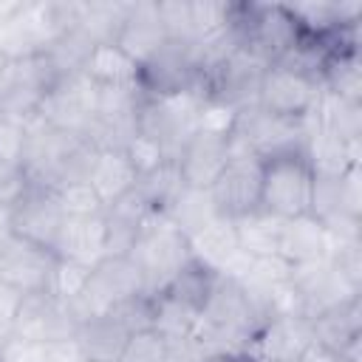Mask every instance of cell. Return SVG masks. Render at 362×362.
Wrapping results in <instances>:
<instances>
[{"label":"cell","instance_id":"41","mask_svg":"<svg viewBox=\"0 0 362 362\" xmlns=\"http://www.w3.org/2000/svg\"><path fill=\"white\" fill-rule=\"evenodd\" d=\"M42 362H90L76 337H59L42 342Z\"/></svg>","mask_w":362,"mask_h":362},{"label":"cell","instance_id":"10","mask_svg":"<svg viewBox=\"0 0 362 362\" xmlns=\"http://www.w3.org/2000/svg\"><path fill=\"white\" fill-rule=\"evenodd\" d=\"M62 223H65V212L59 206V198L51 187L42 184H31V189L8 209V232L51 252Z\"/></svg>","mask_w":362,"mask_h":362},{"label":"cell","instance_id":"43","mask_svg":"<svg viewBox=\"0 0 362 362\" xmlns=\"http://www.w3.org/2000/svg\"><path fill=\"white\" fill-rule=\"evenodd\" d=\"M164 362H204V354L198 351V345L189 337L187 339H167Z\"/></svg>","mask_w":362,"mask_h":362},{"label":"cell","instance_id":"9","mask_svg":"<svg viewBox=\"0 0 362 362\" xmlns=\"http://www.w3.org/2000/svg\"><path fill=\"white\" fill-rule=\"evenodd\" d=\"M93 110H96V85L85 74H68L59 76L51 85V90L42 96L37 116H42L57 130L82 136Z\"/></svg>","mask_w":362,"mask_h":362},{"label":"cell","instance_id":"4","mask_svg":"<svg viewBox=\"0 0 362 362\" xmlns=\"http://www.w3.org/2000/svg\"><path fill=\"white\" fill-rule=\"evenodd\" d=\"M204 96L195 90L170 93V96H144L139 107V130L153 136L170 158L198 133V110Z\"/></svg>","mask_w":362,"mask_h":362},{"label":"cell","instance_id":"24","mask_svg":"<svg viewBox=\"0 0 362 362\" xmlns=\"http://www.w3.org/2000/svg\"><path fill=\"white\" fill-rule=\"evenodd\" d=\"M192 246V257H198L201 263L212 266L215 272L240 249L238 243V232H235V221L229 218H212L201 232H195L189 238Z\"/></svg>","mask_w":362,"mask_h":362},{"label":"cell","instance_id":"39","mask_svg":"<svg viewBox=\"0 0 362 362\" xmlns=\"http://www.w3.org/2000/svg\"><path fill=\"white\" fill-rule=\"evenodd\" d=\"M23 156H25V122L0 116V158L23 164Z\"/></svg>","mask_w":362,"mask_h":362},{"label":"cell","instance_id":"1","mask_svg":"<svg viewBox=\"0 0 362 362\" xmlns=\"http://www.w3.org/2000/svg\"><path fill=\"white\" fill-rule=\"evenodd\" d=\"M314 167L303 147L280 150L260 158V209L272 218L291 221L311 215Z\"/></svg>","mask_w":362,"mask_h":362},{"label":"cell","instance_id":"13","mask_svg":"<svg viewBox=\"0 0 362 362\" xmlns=\"http://www.w3.org/2000/svg\"><path fill=\"white\" fill-rule=\"evenodd\" d=\"M184 175L187 187L195 189H209L212 181L221 175V170L229 161V139L223 136H209V133H195L181 153L173 158Z\"/></svg>","mask_w":362,"mask_h":362},{"label":"cell","instance_id":"6","mask_svg":"<svg viewBox=\"0 0 362 362\" xmlns=\"http://www.w3.org/2000/svg\"><path fill=\"white\" fill-rule=\"evenodd\" d=\"M57 255L45 246L23 240L11 232L0 235V283L17 288L20 294L48 291Z\"/></svg>","mask_w":362,"mask_h":362},{"label":"cell","instance_id":"11","mask_svg":"<svg viewBox=\"0 0 362 362\" xmlns=\"http://www.w3.org/2000/svg\"><path fill=\"white\" fill-rule=\"evenodd\" d=\"M320 90H322L320 82L300 76L283 65H269L260 76L255 105L283 119H305Z\"/></svg>","mask_w":362,"mask_h":362},{"label":"cell","instance_id":"17","mask_svg":"<svg viewBox=\"0 0 362 362\" xmlns=\"http://www.w3.org/2000/svg\"><path fill=\"white\" fill-rule=\"evenodd\" d=\"M277 255L286 257L294 266L325 260L328 257V235H325V226L314 215L283 221L280 240H277Z\"/></svg>","mask_w":362,"mask_h":362},{"label":"cell","instance_id":"7","mask_svg":"<svg viewBox=\"0 0 362 362\" xmlns=\"http://www.w3.org/2000/svg\"><path fill=\"white\" fill-rule=\"evenodd\" d=\"M314 345L311 320L303 314H274L257 325L246 356L255 362H300Z\"/></svg>","mask_w":362,"mask_h":362},{"label":"cell","instance_id":"45","mask_svg":"<svg viewBox=\"0 0 362 362\" xmlns=\"http://www.w3.org/2000/svg\"><path fill=\"white\" fill-rule=\"evenodd\" d=\"M6 68H8V54H6L3 48H0V76L6 74Z\"/></svg>","mask_w":362,"mask_h":362},{"label":"cell","instance_id":"31","mask_svg":"<svg viewBox=\"0 0 362 362\" xmlns=\"http://www.w3.org/2000/svg\"><path fill=\"white\" fill-rule=\"evenodd\" d=\"M90 269H93V266H85V263H79V260L57 257V266H54V274H51V286H48V291H51L57 300H62V303L76 300V297L88 288Z\"/></svg>","mask_w":362,"mask_h":362},{"label":"cell","instance_id":"37","mask_svg":"<svg viewBox=\"0 0 362 362\" xmlns=\"http://www.w3.org/2000/svg\"><path fill=\"white\" fill-rule=\"evenodd\" d=\"M113 317H119V322L136 334V331H147L153 328V297L150 294H136V297H127L122 303H116L110 308Z\"/></svg>","mask_w":362,"mask_h":362},{"label":"cell","instance_id":"19","mask_svg":"<svg viewBox=\"0 0 362 362\" xmlns=\"http://www.w3.org/2000/svg\"><path fill=\"white\" fill-rule=\"evenodd\" d=\"M74 337L90 362H116L127 345L130 331L119 322V317L105 311V314H96V317L79 322Z\"/></svg>","mask_w":362,"mask_h":362},{"label":"cell","instance_id":"35","mask_svg":"<svg viewBox=\"0 0 362 362\" xmlns=\"http://www.w3.org/2000/svg\"><path fill=\"white\" fill-rule=\"evenodd\" d=\"M164 356H167V339L156 328H147L127 337V345L116 362H164Z\"/></svg>","mask_w":362,"mask_h":362},{"label":"cell","instance_id":"40","mask_svg":"<svg viewBox=\"0 0 362 362\" xmlns=\"http://www.w3.org/2000/svg\"><path fill=\"white\" fill-rule=\"evenodd\" d=\"M0 362H42V342L20 334H6L0 339Z\"/></svg>","mask_w":362,"mask_h":362},{"label":"cell","instance_id":"22","mask_svg":"<svg viewBox=\"0 0 362 362\" xmlns=\"http://www.w3.org/2000/svg\"><path fill=\"white\" fill-rule=\"evenodd\" d=\"M215 283H218V272L212 266L201 263L198 257H192V260H187L181 266V272L158 294H164V297H170V300H175L181 305H187L189 311L201 314L206 308L212 291H215Z\"/></svg>","mask_w":362,"mask_h":362},{"label":"cell","instance_id":"36","mask_svg":"<svg viewBox=\"0 0 362 362\" xmlns=\"http://www.w3.org/2000/svg\"><path fill=\"white\" fill-rule=\"evenodd\" d=\"M238 119V107L221 102V99H204L201 110H198V130L209 133V136H223L229 139L232 127Z\"/></svg>","mask_w":362,"mask_h":362},{"label":"cell","instance_id":"26","mask_svg":"<svg viewBox=\"0 0 362 362\" xmlns=\"http://www.w3.org/2000/svg\"><path fill=\"white\" fill-rule=\"evenodd\" d=\"M175 229H181L187 238H192L195 232H201L212 218H218L209 189H195V187H184V192L178 195V201L170 206V212L164 215Z\"/></svg>","mask_w":362,"mask_h":362},{"label":"cell","instance_id":"21","mask_svg":"<svg viewBox=\"0 0 362 362\" xmlns=\"http://www.w3.org/2000/svg\"><path fill=\"white\" fill-rule=\"evenodd\" d=\"M136 170L133 164L127 161L124 150H99L96 153V161L90 167V175H88V184L96 189V195L102 198L105 209L119 201L124 192H130L136 187Z\"/></svg>","mask_w":362,"mask_h":362},{"label":"cell","instance_id":"34","mask_svg":"<svg viewBox=\"0 0 362 362\" xmlns=\"http://www.w3.org/2000/svg\"><path fill=\"white\" fill-rule=\"evenodd\" d=\"M124 156H127V161L133 164L136 175H147V173L158 170L164 161H170L167 150H164L153 136H147V133H141V130L127 141Z\"/></svg>","mask_w":362,"mask_h":362},{"label":"cell","instance_id":"16","mask_svg":"<svg viewBox=\"0 0 362 362\" xmlns=\"http://www.w3.org/2000/svg\"><path fill=\"white\" fill-rule=\"evenodd\" d=\"M311 331H314V342L334 351L337 356L351 345L362 342V294L311 317Z\"/></svg>","mask_w":362,"mask_h":362},{"label":"cell","instance_id":"30","mask_svg":"<svg viewBox=\"0 0 362 362\" xmlns=\"http://www.w3.org/2000/svg\"><path fill=\"white\" fill-rule=\"evenodd\" d=\"M189 11H192V34L195 42L221 37L229 31V14H232V3L223 0H189Z\"/></svg>","mask_w":362,"mask_h":362},{"label":"cell","instance_id":"32","mask_svg":"<svg viewBox=\"0 0 362 362\" xmlns=\"http://www.w3.org/2000/svg\"><path fill=\"white\" fill-rule=\"evenodd\" d=\"M59 198V206L65 212V218H82V215H99L105 212L102 198L96 195V189L88 181H71L54 189Z\"/></svg>","mask_w":362,"mask_h":362},{"label":"cell","instance_id":"3","mask_svg":"<svg viewBox=\"0 0 362 362\" xmlns=\"http://www.w3.org/2000/svg\"><path fill=\"white\" fill-rule=\"evenodd\" d=\"M144 283V294L156 297L178 272L187 260H192V246L189 238L175 229L164 215H156L139 235L136 246L127 255Z\"/></svg>","mask_w":362,"mask_h":362},{"label":"cell","instance_id":"8","mask_svg":"<svg viewBox=\"0 0 362 362\" xmlns=\"http://www.w3.org/2000/svg\"><path fill=\"white\" fill-rule=\"evenodd\" d=\"M209 198L215 212L229 221H238L260 209V158L229 156L226 167L209 187Z\"/></svg>","mask_w":362,"mask_h":362},{"label":"cell","instance_id":"29","mask_svg":"<svg viewBox=\"0 0 362 362\" xmlns=\"http://www.w3.org/2000/svg\"><path fill=\"white\" fill-rule=\"evenodd\" d=\"M291 274H294V263H288L286 257H280V255H255V260H252L246 277L240 280V286L269 294V291L291 283Z\"/></svg>","mask_w":362,"mask_h":362},{"label":"cell","instance_id":"2","mask_svg":"<svg viewBox=\"0 0 362 362\" xmlns=\"http://www.w3.org/2000/svg\"><path fill=\"white\" fill-rule=\"evenodd\" d=\"M229 23L240 48L266 65L283 59L303 37L300 23L286 3H232Z\"/></svg>","mask_w":362,"mask_h":362},{"label":"cell","instance_id":"42","mask_svg":"<svg viewBox=\"0 0 362 362\" xmlns=\"http://www.w3.org/2000/svg\"><path fill=\"white\" fill-rule=\"evenodd\" d=\"M20 303H23V294H20L17 288L0 283V339H3L6 334H11Z\"/></svg>","mask_w":362,"mask_h":362},{"label":"cell","instance_id":"5","mask_svg":"<svg viewBox=\"0 0 362 362\" xmlns=\"http://www.w3.org/2000/svg\"><path fill=\"white\" fill-rule=\"evenodd\" d=\"M59 79L48 57L31 54L20 59H8L6 74L0 76V116L14 122H28L37 116L42 96L51 90V85Z\"/></svg>","mask_w":362,"mask_h":362},{"label":"cell","instance_id":"28","mask_svg":"<svg viewBox=\"0 0 362 362\" xmlns=\"http://www.w3.org/2000/svg\"><path fill=\"white\" fill-rule=\"evenodd\" d=\"M201 314L189 311L187 305L164 297V294H156L153 297V328L164 337V339H187L195 328Z\"/></svg>","mask_w":362,"mask_h":362},{"label":"cell","instance_id":"33","mask_svg":"<svg viewBox=\"0 0 362 362\" xmlns=\"http://www.w3.org/2000/svg\"><path fill=\"white\" fill-rule=\"evenodd\" d=\"M156 11H158V20L167 31V40L195 42L189 0H156Z\"/></svg>","mask_w":362,"mask_h":362},{"label":"cell","instance_id":"25","mask_svg":"<svg viewBox=\"0 0 362 362\" xmlns=\"http://www.w3.org/2000/svg\"><path fill=\"white\" fill-rule=\"evenodd\" d=\"M184 175L178 170V164L170 158L164 161L158 170L147 173V175H139L136 178V192L144 198V204L156 212V215H167L170 206L178 201V195L184 192Z\"/></svg>","mask_w":362,"mask_h":362},{"label":"cell","instance_id":"15","mask_svg":"<svg viewBox=\"0 0 362 362\" xmlns=\"http://www.w3.org/2000/svg\"><path fill=\"white\" fill-rule=\"evenodd\" d=\"M54 255L79 260L85 266H96L105 257V212L65 218L59 238L54 243Z\"/></svg>","mask_w":362,"mask_h":362},{"label":"cell","instance_id":"14","mask_svg":"<svg viewBox=\"0 0 362 362\" xmlns=\"http://www.w3.org/2000/svg\"><path fill=\"white\" fill-rule=\"evenodd\" d=\"M130 59H136L139 65H144L147 59H153L158 54V48L167 42V31L158 20L156 11V0L147 3H130L124 23L113 40Z\"/></svg>","mask_w":362,"mask_h":362},{"label":"cell","instance_id":"27","mask_svg":"<svg viewBox=\"0 0 362 362\" xmlns=\"http://www.w3.org/2000/svg\"><path fill=\"white\" fill-rule=\"evenodd\" d=\"M280 218H272L263 209H255L243 218L235 221L238 243L249 255H277V240H280Z\"/></svg>","mask_w":362,"mask_h":362},{"label":"cell","instance_id":"23","mask_svg":"<svg viewBox=\"0 0 362 362\" xmlns=\"http://www.w3.org/2000/svg\"><path fill=\"white\" fill-rule=\"evenodd\" d=\"M322 90L362 105V62H359V45H342L334 48L325 71H322Z\"/></svg>","mask_w":362,"mask_h":362},{"label":"cell","instance_id":"38","mask_svg":"<svg viewBox=\"0 0 362 362\" xmlns=\"http://www.w3.org/2000/svg\"><path fill=\"white\" fill-rule=\"evenodd\" d=\"M28 189H31V178H28L25 167L0 158V206L11 209Z\"/></svg>","mask_w":362,"mask_h":362},{"label":"cell","instance_id":"20","mask_svg":"<svg viewBox=\"0 0 362 362\" xmlns=\"http://www.w3.org/2000/svg\"><path fill=\"white\" fill-rule=\"evenodd\" d=\"M93 85H139L141 65L130 59L116 42H96L82 65V71Z\"/></svg>","mask_w":362,"mask_h":362},{"label":"cell","instance_id":"12","mask_svg":"<svg viewBox=\"0 0 362 362\" xmlns=\"http://www.w3.org/2000/svg\"><path fill=\"white\" fill-rule=\"evenodd\" d=\"M76 325L79 322L71 314L68 303L57 300L51 291H34V294H23L11 334H20V337H28L37 342H48V339H59V337H74Z\"/></svg>","mask_w":362,"mask_h":362},{"label":"cell","instance_id":"18","mask_svg":"<svg viewBox=\"0 0 362 362\" xmlns=\"http://www.w3.org/2000/svg\"><path fill=\"white\" fill-rule=\"evenodd\" d=\"M303 150L317 175H345L351 167H359L362 161V139L348 141L328 130L305 133Z\"/></svg>","mask_w":362,"mask_h":362},{"label":"cell","instance_id":"44","mask_svg":"<svg viewBox=\"0 0 362 362\" xmlns=\"http://www.w3.org/2000/svg\"><path fill=\"white\" fill-rule=\"evenodd\" d=\"M204 362H252V356L226 351V354H209V356H204Z\"/></svg>","mask_w":362,"mask_h":362}]
</instances>
